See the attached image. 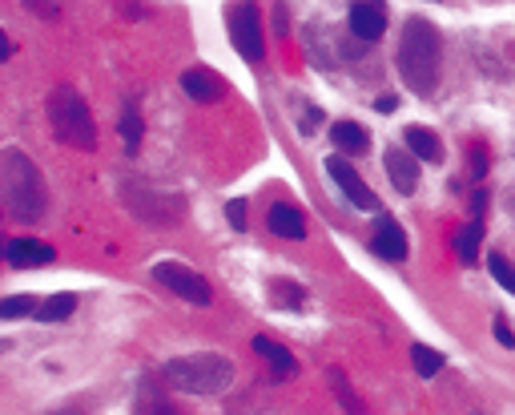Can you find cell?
<instances>
[{"instance_id":"7","label":"cell","mask_w":515,"mask_h":415,"mask_svg":"<svg viewBox=\"0 0 515 415\" xmlns=\"http://www.w3.org/2000/svg\"><path fill=\"white\" fill-rule=\"evenodd\" d=\"M326 174L334 178V186H338L342 194H347V202H351V206H359V210H379L375 190L363 182V174H359L347 158H342V154H330V158H326Z\"/></svg>"},{"instance_id":"2","label":"cell","mask_w":515,"mask_h":415,"mask_svg":"<svg viewBox=\"0 0 515 415\" xmlns=\"http://www.w3.org/2000/svg\"><path fill=\"white\" fill-rule=\"evenodd\" d=\"M165 383L182 395H222L234 383V363L214 351H194L165 363Z\"/></svg>"},{"instance_id":"29","label":"cell","mask_w":515,"mask_h":415,"mask_svg":"<svg viewBox=\"0 0 515 415\" xmlns=\"http://www.w3.org/2000/svg\"><path fill=\"white\" fill-rule=\"evenodd\" d=\"M495 339H499V347H515V335H511V327L503 319H495Z\"/></svg>"},{"instance_id":"11","label":"cell","mask_w":515,"mask_h":415,"mask_svg":"<svg viewBox=\"0 0 515 415\" xmlns=\"http://www.w3.org/2000/svg\"><path fill=\"white\" fill-rule=\"evenodd\" d=\"M5 262L17 266V270H29V266H49L53 262V246L41 242V238H13L5 246Z\"/></svg>"},{"instance_id":"8","label":"cell","mask_w":515,"mask_h":415,"mask_svg":"<svg viewBox=\"0 0 515 415\" xmlns=\"http://www.w3.org/2000/svg\"><path fill=\"white\" fill-rule=\"evenodd\" d=\"M230 41L246 61H262V13L254 5H238L230 17Z\"/></svg>"},{"instance_id":"19","label":"cell","mask_w":515,"mask_h":415,"mask_svg":"<svg viewBox=\"0 0 515 415\" xmlns=\"http://www.w3.org/2000/svg\"><path fill=\"white\" fill-rule=\"evenodd\" d=\"M73 311H77V295H69V291H65V295L45 299V303L37 307V319H41V323H65Z\"/></svg>"},{"instance_id":"3","label":"cell","mask_w":515,"mask_h":415,"mask_svg":"<svg viewBox=\"0 0 515 415\" xmlns=\"http://www.w3.org/2000/svg\"><path fill=\"white\" fill-rule=\"evenodd\" d=\"M5 206L17 222L45 218V206H49L45 178L25 150H5Z\"/></svg>"},{"instance_id":"15","label":"cell","mask_w":515,"mask_h":415,"mask_svg":"<svg viewBox=\"0 0 515 415\" xmlns=\"http://www.w3.org/2000/svg\"><path fill=\"white\" fill-rule=\"evenodd\" d=\"M330 142H334V150H342V154H367L371 133H367L363 125H355V121H334V125H330Z\"/></svg>"},{"instance_id":"12","label":"cell","mask_w":515,"mask_h":415,"mask_svg":"<svg viewBox=\"0 0 515 415\" xmlns=\"http://www.w3.org/2000/svg\"><path fill=\"white\" fill-rule=\"evenodd\" d=\"M182 89H186V97H194V101H202V105L226 97V81H222L214 69H186V73H182Z\"/></svg>"},{"instance_id":"27","label":"cell","mask_w":515,"mask_h":415,"mask_svg":"<svg viewBox=\"0 0 515 415\" xmlns=\"http://www.w3.org/2000/svg\"><path fill=\"white\" fill-rule=\"evenodd\" d=\"M274 33H278V37H286V33H290V9L282 5V0L274 5Z\"/></svg>"},{"instance_id":"9","label":"cell","mask_w":515,"mask_h":415,"mask_svg":"<svg viewBox=\"0 0 515 415\" xmlns=\"http://www.w3.org/2000/svg\"><path fill=\"white\" fill-rule=\"evenodd\" d=\"M371 250L387 262H403L407 258V234L403 226L391 218V214H379L375 218V234H371Z\"/></svg>"},{"instance_id":"17","label":"cell","mask_w":515,"mask_h":415,"mask_svg":"<svg viewBox=\"0 0 515 415\" xmlns=\"http://www.w3.org/2000/svg\"><path fill=\"white\" fill-rule=\"evenodd\" d=\"M254 351H258V355H262V359L274 367V375H278V379H286V375L294 371V355H290L282 343H274V339L258 335V339H254Z\"/></svg>"},{"instance_id":"13","label":"cell","mask_w":515,"mask_h":415,"mask_svg":"<svg viewBox=\"0 0 515 415\" xmlns=\"http://www.w3.org/2000/svg\"><path fill=\"white\" fill-rule=\"evenodd\" d=\"M347 21H351V33L359 41H379L387 33V13L379 5H363V0H355V5H351V17Z\"/></svg>"},{"instance_id":"24","label":"cell","mask_w":515,"mask_h":415,"mask_svg":"<svg viewBox=\"0 0 515 415\" xmlns=\"http://www.w3.org/2000/svg\"><path fill=\"white\" fill-rule=\"evenodd\" d=\"M330 383L338 387V395H342V403H347V411H359V399L351 395V387H347V379H342V371H330Z\"/></svg>"},{"instance_id":"31","label":"cell","mask_w":515,"mask_h":415,"mask_svg":"<svg viewBox=\"0 0 515 415\" xmlns=\"http://www.w3.org/2000/svg\"><path fill=\"white\" fill-rule=\"evenodd\" d=\"M375 109H379V113H395V109H399V97H379Z\"/></svg>"},{"instance_id":"21","label":"cell","mask_w":515,"mask_h":415,"mask_svg":"<svg viewBox=\"0 0 515 415\" xmlns=\"http://www.w3.org/2000/svg\"><path fill=\"white\" fill-rule=\"evenodd\" d=\"M121 142H125V150H129V154L141 146V113H137L133 105L121 113Z\"/></svg>"},{"instance_id":"28","label":"cell","mask_w":515,"mask_h":415,"mask_svg":"<svg viewBox=\"0 0 515 415\" xmlns=\"http://www.w3.org/2000/svg\"><path fill=\"white\" fill-rule=\"evenodd\" d=\"M483 170H487V150L475 146V150H471V178H483Z\"/></svg>"},{"instance_id":"20","label":"cell","mask_w":515,"mask_h":415,"mask_svg":"<svg viewBox=\"0 0 515 415\" xmlns=\"http://www.w3.org/2000/svg\"><path fill=\"white\" fill-rule=\"evenodd\" d=\"M411 363H415V371H419L423 379H431V375H439V371H443V363H447V359H443L435 347L415 343V347H411Z\"/></svg>"},{"instance_id":"10","label":"cell","mask_w":515,"mask_h":415,"mask_svg":"<svg viewBox=\"0 0 515 415\" xmlns=\"http://www.w3.org/2000/svg\"><path fill=\"white\" fill-rule=\"evenodd\" d=\"M383 166H387V178H391V186L399 194H415V186H419V158L411 150H387Z\"/></svg>"},{"instance_id":"4","label":"cell","mask_w":515,"mask_h":415,"mask_svg":"<svg viewBox=\"0 0 515 415\" xmlns=\"http://www.w3.org/2000/svg\"><path fill=\"white\" fill-rule=\"evenodd\" d=\"M49 125L57 133V142L69 146V150H97V125H93V113L85 105V97L73 89V85H57L49 93Z\"/></svg>"},{"instance_id":"26","label":"cell","mask_w":515,"mask_h":415,"mask_svg":"<svg viewBox=\"0 0 515 415\" xmlns=\"http://www.w3.org/2000/svg\"><path fill=\"white\" fill-rule=\"evenodd\" d=\"M25 9L45 17V21H57V0H25Z\"/></svg>"},{"instance_id":"23","label":"cell","mask_w":515,"mask_h":415,"mask_svg":"<svg viewBox=\"0 0 515 415\" xmlns=\"http://www.w3.org/2000/svg\"><path fill=\"white\" fill-rule=\"evenodd\" d=\"M487 266H491V274L499 279V287H503L507 295H515V266H511L503 254H487Z\"/></svg>"},{"instance_id":"32","label":"cell","mask_w":515,"mask_h":415,"mask_svg":"<svg viewBox=\"0 0 515 415\" xmlns=\"http://www.w3.org/2000/svg\"><path fill=\"white\" fill-rule=\"evenodd\" d=\"M363 5H379V9H383V0H363Z\"/></svg>"},{"instance_id":"6","label":"cell","mask_w":515,"mask_h":415,"mask_svg":"<svg viewBox=\"0 0 515 415\" xmlns=\"http://www.w3.org/2000/svg\"><path fill=\"white\" fill-rule=\"evenodd\" d=\"M153 279H157L161 287H169V291H174L178 299L194 303V307H210V303H214L210 283L202 279L198 270L182 266V262H157V266H153Z\"/></svg>"},{"instance_id":"22","label":"cell","mask_w":515,"mask_h":415,"mask_svg":"<svg viewBox=\"0 0 515 415\" xmlns=\"http://www.w3.org/2000/svg\"><path fill=\"white\" fill-rule=\"evenodd\" d=\"M0 315L5 319H25V315H37V299L33 295H9L0 303Z\"/></svg>"},{"instance_id":"5","label":"cell","mask_w":515,"mask_h":415,"mask_svg":"<svg viewBox=\"0 0 515 415\" xmlns=\"http://www.w3.org/2000/svg\"><path fill=\"white\" fill-rule=\"evenodd\" d=\"M121 198H125V206H129L141 222H149V226H178V222H182V210H186L182 198H169V194H161V190H149L145 182L125 186Z\"/></svg>"},{"instance_id":"30","label":"cell","mask_w":515,"mask_h":415,"mask_svg":"<svg viewBox=\"0 0 515 415\" xmlns=\"http://www.w3.org/2000/svg\"><path fill=\"white\" fill-rule=\"evenodd\" d=\"M318 117H322V113H318L314 105H306V117H302V133H314V129H318Z\"/></svg>"},{"instance_id":"1","label":"cell","mask_w":515,"mask_h":415,"mask_svg":"<svg viewBox=\"0 0 515 415\" xmlns=\"http://www.w3.org/2000/svg\"><path fill=\"white\" fill-rule=\"evenodd\" d=\"M399 73H403V81L411 85V93H419V97H431V93H435L439 73H443V41H439V33H435L431 21L411 17V21L403 25Z\"/></svg>"},{"instance_id":"18","label":"cell","mask_w":515,"mask_h":415,"mask_svg":"<svg viewBox=\"0 0 515 415\" xmlns=\"http://www.w3.org/2000/svg\"><path fill=\"white\" fill-rule=\"evenodd\" d=\"M479 246H483V218H471V222L459 230V238H455L459 262H463V266H471V262L479 258Z\"/></svg>"},{"instance_id":"16","label":"cell","mask_w":515,"mask_h":415,"mask_svg":"<svg viewBox=\"0 0 515 415\" xmlns=\"http://www.w3.org/2000/svg\"><path fill=\"white\" fill-rule=\"evenodd\" d=\"M266 222H270V230H274L278 238H302V234H306L302 210H298V206H286V202H274L270 214H266Z\"/></svg>"},{"instance_id":"14","label":"cell","mask_w":515,"mask_h":415,"mask_svg":"<svg viewBox=\"0 0 515 415\" xmlns=\"http://www.w3.org/2000/svg\"><path fill=\"white\" fill-rule=\"evenodd\" d=\"M403 142H407V150L415 154V158H423V162H431V166H439L443 162V142L431 133V129H423V125H407L403 129Z\"/></svg>"},{"instance_id":"25","label":"cell","mask_w":515,"mask_h":415,"mask_svg":"<svg viewBox=\"0 0 515 415\" xmlns=\"http://www.w3.org/2000/svg\"><path fill=\"white\" fill-rule=\"evenodd\" d=\"M226 218H230V226H234V230H246V202H242V198L226 202Z\"/></svg>"}]
</instances>
